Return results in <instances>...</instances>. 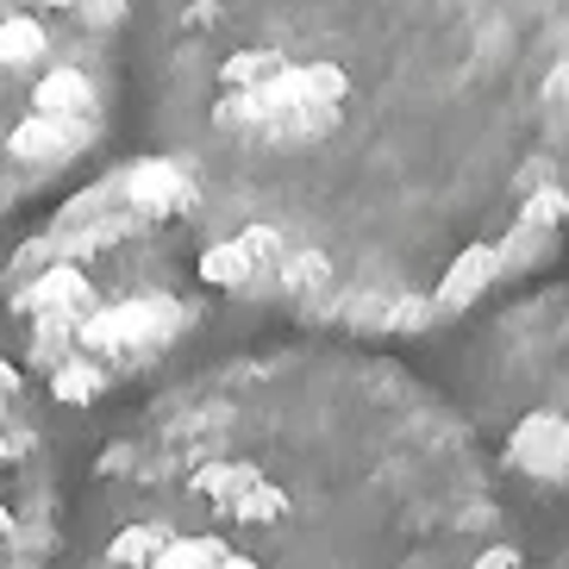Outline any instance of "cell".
I'll return each mask as SVG.
<instances>
[{
    "instance_id": "obj_1",
    "label": "cell",
    "mask_w": 569,
    "mask_h": 569,
    "mask_svg": "<svg viewBox=\"0 0 569 569\" xmlns=\"http://www.w3.org/2000/svg\"><path fill=\"white\" fill-rule=\"evenodd\" d=\"M144 151L244 319L426 338L569 232V0H138Z\"/></svg>"
},
{
    "instance_id": "obj_2",
    "label": "cell",
    "mask_w": 569,
    "mask_h": 569,
    "mask_svg": "<svg viewBox=\"0 0 569 569\" xmlns=\"http://www.w3.org/2000/svg\"><path fill=\"white\" fill-rule=\"evenodd\" d=\"M51 569H519V538L445 388L357 338H232L126 395Z\"/></svg>"
},
{
    "instance_id": "obj_3",
    "label": "cell",
    "mask_w": 569,
    "mask_h": 569,
    "mask_svg": "<svg viewBox=\"0 0 569 569\" xmlns=\"http://www.w3.org/2000/svg\"><path fill=\"white\" fill-rule=\"evenodd\" d=\"M238 319L201 263L182 182L157 151L88 176L0 269V326L51 407L126 401L219 351V332Z\"/></svg>"
},
{
    "instance_id": "obj_4",
    "label": "cell",
    "mask_w": 569,
    "mask_h": 569,
    "mask_svg": "<svg viewBox=\"0 0 569 569\" xmlns=\"http://www.w3.org/2000/svg\"><path fill=\"white\" fill-rule=\"evenodd\" d=\"M138 0H0V226L107 151Z\"/></svg>"
},
{
    "instance_id": "obj_5",
    "label": "cell",
    "mask_w": 569,
    "mask_h": 569,
    "mask_svg": "<svg viewBox=\"0 0 569 569\" xmlns=\"http://www.w3.org/2000/svg\"><path fill=\"white\" fill-rule=\"evenodd\" d=\"M445 382L501 482L569 495V282L495 301L451 345Z\"/></svg>"
},
{
    "instance_id": "obj_6",
    "label": "cell",
    "mask_w": 569,
    "mask_h": 569,
    "mask_svg": "<svg viewBox=\"0 0 569 569\" xmlns=\"http://www.w3.org/2000/svg\"><path fill=\"white\" fill-rule=\"evenodd\" d=\"M63 451L51 426V395L19 363L0 326V569H51L63 526Z\"/></svg>"
},
{
    "instance_id": "obj_7",
    "label": "cell",
    "mask_w": 569,
    "mask_h": 569,
    "mask_svg": "<svg viewBox=\"0 0 569 569\" xmlns=\"http://www.w3.org/2000/svg\"><path fill=\"white\" fill-rule=\"evenodd\" d=\"M551 569H569V538L557 545V557H551Z\"/></svg>"
}]
</instances>
